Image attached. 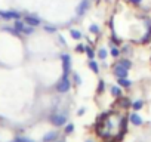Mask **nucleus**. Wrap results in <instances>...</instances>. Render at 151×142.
<instances>
[{
    "instance_id": "obj_1",
    "label": "nucleus",
    "mask_w": 151,
    "mask_h": 142,
    "mask_svg": "<svg viewBox=\"0 0 151 142\" xmlns=\"http://www.w3.org/2000/svg\"><path fill=\"white\" fill-rule=\"evenodd\" d=\"M70 86H71V83H70V79H68V76H62V79L59 80V83H58V86H56V89H58V92H67L68 89H70Z\"/></svg>"
},
{
    "instance_id": "obj_2",
    "label": "nucleus",
    "mask_w": 151,
    "mask_h": 142,
    "mask_svg": "<svg viewBox=\"0 0 151 142\" xmlns=\"http://www.w3.org/2000/svg\"><path fill=\"white\" fill-rule=\"evenodd\" d=\"M61 62H62V71H64V74L68 76L70 68H71V58H70V55H67V53L61 55Z\"/></svg>"
},
{
    "instance_id": "obj_3",
    "label": "nucleus",
    "mask_w": 151,
    "mask_h": 142,
    "mask_svg": "<svg viewBox=\"0 0 151 142\" xmlns=\"http://www.w3.org/2000/svg\"><path fill=\"white\" fill-rule=\"evenodd\" d=\"M49 120H50V123L53 124V126H62V124H65V115H62V114H53V115H50L49 117Z\"/></svg>"
},
{
    "instance_id": "obj_4",
    "label": "nucleus",
    "mask_w": 151,
    "mask_h": 142,
    "mask_svg": "<svg viewBox=\"0 0 151 142\" xmlns=\"http://www.w3.org/2000/svg\"><path fill=\"white\" fill-rule=\"evenodd\" d=\"M0 18H3V19H18L19 14L17 11H0Z\"/></svg>"
},
{
    "instance_id": "obj_5",
    "label": "nucleus",
    "mask_w": 151,
    "mask_h": 142,
    "mask_svg": "<svg viewBox=\"0 0 151 142\" xmlns=\"http://www.w3.org/2000/svg\"><path fill=\"white\" fill-rule=\"evenodd\" d=\"M88 8H89V0H82V2L79 3V6H77V9H76L77 16H83L85 12L88 11Z\"/></svg>"
},
{
    "instance_id": "obj_6",
    "label": "nucleus",
    "mask_w": 151,
    "mask_h": 142,
    "mask_svg": "<svg viewBox=\"0 0 151 142\" xmlns=\"http://www.w3.org/2000/svg\"><path fill=\"white\" fill-rule=\"evenodd\" d=\"M24 22H25V24H28L30 27H36V25H39V24H40V19H39L37 16L27 15V16L24 18Z\"/></svg>"
},
{
    "instance_id": "obj_7",
    "label": "nucleus",
    "mask_w": 151,
    "mask_h": 142,
    "mask_svg": "<svg viewBox=\"0 0 151 142\" xmlns=\"http://www.w3.org/2000/svg\"><path fill=\"white\" fill-rule=\"evenodd\" d=\"M114 74H116L119 79L126 77V76H127V68H124V67H122V65H119V64H117V67L114 68Z\"/></svg>"
},
{
    "instance_id": "obj_8",
    "label": "nucleus",
    "mask_w": 151,
    "mask_h": 142,
    "mask_svg": "<svg viewBox=\"0 0 151 142\" xmlns=\"http://www.w3.org/2000/svg\"><path fill=\"white\" fill-rule=\"evenodd\" d=\"M56 136H58L56 132H49V133H46V135L43 136V142H52V141L56 139Z\"/></svg>"
},
{
    "instance_id": "obj_9",
    "label": "nucleus",
    "mask_w": 151,
    "mask_h": 142,
    "mask_svg": "<svg viewBox=\"0 0 151 142\" xmlns=\"http://www.w3.org/2000/svg\"><path fill=\"white\" fill-rule=\"evenodd\" d=\"M129 118H130V123L135 124V126H141V124H142V118H141L138 114H132Z\"/></svg>"
},
{
    "instance_id": "obj_10",
    "label": "nucleus",
    "mask_w": 151,
    "mask_h": 142,
    "mask_svg": "<svg viewBox=\"0 0 151 142\" xmlns=\"http://www.w3.org/2000/svg\"><path fill=\"white\" fill-rule=\"evenodd\" d=\"M130 83H132V82H129V80H127V79H124V77L119 79V86H120V87H129V86H130Z\"/></svg>"
},
{
    "instance_id": "obj_11",
    "label": "nucleus",
    "mask_w": 151,
    "mask_h": 142,
    "mask_svg": "<svg viewBox=\"0 0 151 142\" xmlns=\"http://www.w3.org/2000/svg\"><path fill=\"white\" fill-rule=\"evenodd\" d=\"M111 93H113L116 98H120V96H122V89H120V86H114V87H111Z\"/></svg>"
},
{
    "instance_id": "obj_12",
    "label": "nucleus",
    "mask_w": 151,
    "mask_h": 142,
    "mask_svg": "<svg viewBox=\"0 0 151 142\" xmlns=\"http://www.w3.org/2000/svg\"><path fill=\"white\" fill-rule=\"evenodd\" d=\"M24 24H25V22H21V21H18V19H17V21H15V24H14V27H15L19 33H22V30L25 28V25H24Z\"/></svg>"
},
{
    "instance_id": "obj_13",
    "label": "nucleus",
    "mask_w": 151,
    "mask_h": 142,
    "mask_svg": "<svg viewBox=\"0 0 151 142\" xmlns=\"http://www.w3.org/2000/svg\"><path fill=\"white\" fill-rule=\"evenodd\" d=\"M70 34H71V37L73 39H76V40H79L80 37H82V34H80V31H77V30H70Z\"/></svg>"
},
{
    "instance_id": "obj_14",
    "label": "nucleus",
    "mask_w": 151,
    "mask_h": 142,
    "mask_svg": "<svg viewBox=\"0 0 151 142\" xmlns=\"http://www.w3.org/2000/svg\"><path fill=\"white\" fill-rule=\"evenodd\" d=\"M89 67H91V70L93 71V73H98V71H99V65H98L95 61H91V62H89Z\"/></svg>"
},
{
    "instance_id": "obj_15",
    "label": "nucleus",
    "mask_w": 151,
    "mask_h": 142,
    "mask_svg": "<svg viewBox=\"0 0 151 142\" xmlns=\"http://www.w3.org/2000/svg\"><path fill=\"white\" fill-rule=\"evenodd\" d=\"M85 52L88 53V56H89L91 59H93V56H95V52L92 50V47H91V46H86V49H85Z\"/></svg>"
},
{
    "instance_id": "obj_16",
    "label": "nucleus",
    "mask_w": 151,
    "mask_h": 142,
    "mask_svg": "<svg viewBox=\"0 0 151 142\" xmlns=\"http://www.w3.org/2000/svg\"><path fill=\"white\" fill-rule=\"evenodd\" d=\"M119 65H122V67H124V68H127V70H129L132 64H130V61H127V59H122V61L119 62Z\"/></svg>"
},
{
    "instance_id": "obj_17",
    "label": "nucleus",
    "mask_w": 151,
    "mask_h": 142,
    "mask_svg": "<svg viewBox=\"0 0 151 142\" xmlns=\"http://www.w3.org/2000/svg\"><path fill=\"white\" fill-rule=\"evenodd\" d=\"M98 55H99L101 59H105V58H107V49H105V47H101L99 52H98Z\"/></svg>"
},
{
    "instance_id": "obj_18",
    "label": "nucleus",
    "mask_w": 151,
    "mask_h": 142,
    "mask_svg": "<svg viewBox=\"0 0 151 142\" xmlns=\"http://www.w3.org/2000/svg\"><path fill=\"white\" fill-rule=\"evenodd\" d=\"M89 30H91V33H93V34H96V33H99V27H98L96 24H92V25L89 27Z\"/></svg>"
},
{
    "instance_id": "obj_19",
    "label": "nucleus",
    "mask_w": 151,
    "mask_h": 142,
    "mask_svg": "<svg viewBox=\"0 0 151 142\" xmlns=\"http://www.w3.org/2000/svg\"><path fill=\"white\" fill-rule=\"evenodd\" d=\"M132 108H133V110H141V108H142V101L133 102V104H132Z\"/></svg>"
},
{
    "instance_id": "obj_20",
    "label": "nucleus",
    "mask_w": 151,
    "mask_h": 142,
    "mask_svg": "<svg viewBox=\"0 0 151 142\" xmlns=\"http://www.w3.org/2000/svg\"><path fill=\"white\" fill-rule=\"evenodd\" d=\"M74 130V124H68L67 127H65V133H71Z\"/></svg>"
},
{
    "instance_id": "obj_21",
    "label": "nucleus",
    "mask_w": 151,
    "mask_h": 142,
    "mask_svg": "<svg viewBox=\"0 0 151 142\" xmlns=\"http://www.w3.org/2000/svg\"><path fill=\"white\" fill-rule=\"evenodd\" d=\"M45 30H46L47 33H55V30H56V28H55V27H50V25H46V27H45Z\"/></svg>"
},
{
    "instance_id": "obj_22",
    "label": "nucleus",
    "mask_w": 151,
    "mask_h": 142,
    "mask_svg": "<svg viewBox=\"0 0 151 142\" xmlns=\"http://www.w3.org/2000/svg\"><path fill=\"white\" fill-rule=\"evenodd\" d=\"M119 53H120V50H119L117 47H113V49H111V55H113V56H119Z\"/></svg>"
},
{
    "instance_id": "obj_23",
    "label": "nucleus",
    "mask_w": 151,
    "mask_h": 142,
    "mask_svg": "<svg viewBox=\"0 0 151 142\" xmlns=\"http://www.w3.org/2000/svg\"><path fill=\"white\" fill-rule=\"evenodd\" d=\"M22 33H24V34H31V33H33V28H30V27H25V28L22 30Z\"/></svg>"
},
{
    "instance_id": "obj_24",
    "label": "nucleus",
    "mask_w": 151,
    "mask_h": 142,
    "mask_svg": "<svg viewBox=\"0 0 151 142\" xmlns=\"http://www.w3.org/2000/svg\"><path fill=\"white\" fill-rule=\"evenodd\" d=\"M85 49H86V46H83V44H79L77 47H76V50H77V52H85Z\"/></svg>"
},
{
    "instance_id": "obj_25",
    "label": "nucleus",
    "mask_w": 151,
    "mask_h": 142,
    "mask_svg": "<svg viewBox=\"0 0 151 142\" xmlns=\"http://www.w3.org/2000/svg\"><path fill=\"white\" fill-rule=\"evenodd\" d=\"M122 129H123V132H126V117L122 118Z\"/></svg>"
},
{
    "instance_id": "obj_26",
    "label": "nucleus",
    "mask_w": 151,
    "mask_h": 142,
    "mask_svg": "<svg viewBox=\"0 0 151 142\" xmlns=\"http://www.w3.org/2000/svg\"><path fill=\"white\" fill-rule=\"evenodd\" d=\"M102 90H104V82H102V80H101V82H99V87H98V92H99V93H101V92H102Z\"/></svg>"
},
{
    "instance_id": "obj_27",
    "label": "nucleus",
    "mask_w": 151,
    "mask_h": 142,
    "mask_svg": "<svg viewBox=\"0 0 151 142\" xmlns=\"http://www.w3.org/2000/svg\"><path fill=\"white\" fill-rule=\"evenodd\" d=\"M74 80L77 82V85H80V83H82V80H80V77H79L77 74H74Z\"/></svg>"
},
{
    "instance_id": "obj_28",
    "label": "nucleus",
    "mask_w": 151,
    "mask_h": 142,
    "mask_svg": "<svg viewBox=\"0 0 151 142\" xmlns=\"http://www.w3.org/2000/svg\"><path fill=\"white\" fill-rule=\"evenodd\" d=\"M129 2H130V3H133V5H139V3L142 2V0H129Z\"/></svg>"
},
{
    "instance_id": "obj_29",
    "label": "nucleus",
    "mask_w": 151,
    "mask_h": 142,
    "mask_svg": "<svg viewBox=\"0 0 151 142\" xmlns=\"http://www.w3.org/2000/svg\"><path fill=\"white\" fill-rule=\"evenodd\" d=\"M21 139V142H33L31 139H28V138H19Z\"/></svg>"
},
{
    "instance_id": "obj_30",
    "label": "nucleus",
    "mask_w": 151,
    "mask_h": 142,
    "mask_svg": "<svg viewBox=\"0 0 151 142\" xmlns=\"http://www.w3.org/2000/svg\"><path fill=\"white\" fill-rule=\"evenodd\" d=\"M83 113H85V108H80V110H79V114H80V115H82V114H83Z\"/></svg>"
},
{
    "instance_id": "obj_31",
    "label": "nucleus",
    "mask_w": 151,
    "mask_h": 142,
    "mask_svg": "<svg viewBox=\"0 0 151 142\" xmlns=\"http://www.w3.org/2000/svg\"><path fill=\"white\" fill-rule=\"evenodd\" d=\"M14 142H21V139H19V138H17V139H15Z\"/></svg>"
},
{
    "instance_id": "obj_32",
    "label": "nucleus",
    "mask_w": 151,
    "mask_h": 142,
    "mask_svg": "<svg viewBox=\"0 0 151 142\" xmlns=\"http://www.w3.org/2000/svg\"><path fill=\"white\" fill-rule=\"evenodd\" d=\"M88 142H93V141H88Z\"/></svg>"
},
{
    "instance_id": "obj_33",
    "label": "nucleus",
    "mask_w": 151,
    "mask_h": 142,
    "mask_svg": "<svg viewBox=\"0 0 151 142\" xmlns=\"http://www.w3.org/2000/svg\"><path fill=\"white\" fill-rule=\"evenodd\" d=\"M58 142H64V141H58Z\"/></svg>"
},
{
    "instance_id": "obj_34",
    "label": "nucleus",
    "mask_w": 151,
    "mask_h": 142,
    "mask_svg": "<svg viewBox=\"0 0 151 142\" xmlns=\"http://www.w3.org/2000/svg\"><path fill=\"white\" fill-rule=\"evenodd\" d=\"M96 2H98V0H96Z\"/></svg>"
}]
</instances>
